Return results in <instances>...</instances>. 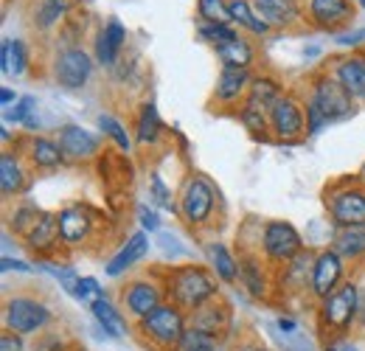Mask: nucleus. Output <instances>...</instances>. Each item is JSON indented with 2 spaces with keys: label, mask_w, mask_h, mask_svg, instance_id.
<instances>
[{
  "label": "nucleus",
  "mask_w": 365,
  "mask_h": 351,
  "mask_svg": "<svg viewBox=\"0 0 365 351\" xmlns=\"http://www.w3.org/2000/svg\"><path fill=\"white\" fill-rule=\"evenodd\" d=\"M169 298L180 309H200L217 295V278L202 267H180L169 275Z\"/></svg>",
  "instance_id": "1"
},
{
  "label": "nucleus",
  "mask_w": 365,
  "mask_h": 351,
  "mask_svg": "<svg viewBox=\"0 0 365 351\" xmlns=\"http://www.w3.org/2000/svg\"><path fill=\"white\" fill-rule=\"evenodd\" d=\"M138 332L146 343L158 346L160 351L180 349L182 337L188 332L185 326V315L175 304H160L152 315H146L143 320H138Z\"/></svg>",
  "instance_id": "2"
},
{
  "label": "nucleus",
  "mask_w": 365,
  "mask_h": 351,
  "mask_svg": "<svg viewBox=\"0 0 365 351\" xmlns=\"http://www.w3.org/2000/svg\"><path fill=\"white\" fill-rule=\"evenodd\" d=\"M360 307H363V298H360V290L357 284H343L340 290H334L331 295L323 298L320 304V320L329 332L334 335H343L351 329V323L357 320L360 315Z\"/></svg>",
  "instance_id": "3"
},
{
  "label": "nucleus",
  "mask_w": 365,
  "mask_h": 351,
  "mask_svg": "<svg viewBox=\"0 0 365 351\" xmlns=\"http://www.w3.org/2000/svg\"><path fill=\"white\" fill-rule=\"evenodd\" d=\"M326 208L340 228H365V188L340 183L326 191Z\"/></svg>",
  "instance_id": "4"
},
{
  "label": "nucleus",
  "mask_w": 365,
  "mask_h": 351,
  "mask_svg": "<svg viewBox=\"0 0 365 351\" xmlns=\"http://www.w3.org/2000/svg\"><path fill=\"white\" fill-rule=\"evenodd\" d=\"M309 98L318 104V110L326 116V121H340V118H349L354 113V96L334 79V73L318 76Z\"/></svg>",
  "instance_id": "5"
},
{
  "label": "nucleus",
  "mask_w": 365,
  "mask_h": 351,
  "mask_svg": "<svg viewBox=\"0 0 365 351\" xmlns=\"http://www.w3.org/2000/svg\"><path fill=\"white\" fill-rule=\"evenodd\" d=\"M51 320V309L29 295H17L9 298L6 304V329L14 335H34L40 329H46Z\"/></svg>",
  "instance_id": "6"
},
{
  "label": "nucleus",
  "mask_w": 365,
  "mask_h": 351,
  "mask_svg": "<svg viewBox=\"0 0 365 351\" xmlns=\"http://www.w3.org/2000/svg\"><path fill=\"white\" fill-rule=\"evenodd\" d=\"M262 248L267 253L270 262H292L301 250H304V242H301V233L289 225V222L273 220L264 225V233H262Z\"/></svg>",
  "instance_id": "7"
},
{
  "label": "nucleus",
  "mask_w": 365,
  "mask_h": 351,
  "mask_svg": "<svg viewBox=\"0 0 365 351\" xmlns=\"http://www.w3.org/2000/svg\"><path fill=\"white\" fill-rule=\"evenodd\" d=\"M214 214V185L205 177H191L180 194V217L188 225H205Z\"/></svg>",
  "instance_id": "8"
},
{
  "label": "nucleus",
  "mask_w": 365,
  "mask_h": 351,
  "mask_svg": "<svg viewBox=\"0 0 365 351\" xmlns=\"http://www.w3.org/2000/svg\"><path fill=\"white\" fill-rule=\"evenodd\" d=\"M270 130L278 141H287V143H295L301 138V132L307 130L304 113L292 96H278L270 104Z\"/></svg>",
  "instance_id": "9"
},
{
  "label": "nucleus",
  "mask_w": 365,
  "mask_h": 351,
  "mask_svg": "<svg viewBox=\"0 0 365 351\" xmlns=\"http://www.w3.org/2000/svg\"><path fill=\"white\" fill-rule=\"evenodd\" d=\"M93 73V59L82 51V48H68L56 56V65H53V76L62 88H85L91 82Z\"/></svg>",
  "instance_id": "10"
},
{
  "label": "nucleus",
  "mask_w": 365,
  "mask_h": 351,
  "mask_svg": "<svg viewBox=\"0 0 365 351\" xmlns=\"http://www.w3.org/2000/svg\"><path fill=\"white\" fill-rule=\"evenodd\" d=\"M340 278H343V256H340V253H334L331 248L320 250L318 256H315V267H312L309 292L323 301L326 295H331V292L337 290Z\"/></svg>",
  "instance_id": "11"
},
{
  "label": "nucleus",
  "mask_w": 365,
  "mask_h": 351,
  "mask_svg": "<svg viewBox=\"0 0 365 351\" xmlns=\"http://www.w3.org/2000/svg\"><path fill=\"white\" fill-rule=\"evenodd\" d=\"M121 298H124L127 312H130L135 320H143L146 315H152L155 309L163 304V290H160L155 281L138 278V281H133V284L121 292Z\"/></svg>",
  "instance_id": "12"
},
{
  "label": "nucleus",
  "mask_w": 365,
  "mask_h": 351,
  "mask_svg": "<svg viewBox=\"0 0 365 351\" xmlns=\"http://www.w3.org/2000/svg\"><path fill=\"white\" fill-rule=\"evenodd\" d=\"M56 143H59L62 155H65V158H71V161H91V158H96V155L101 152L98 138H96L93 132L76 127V124L62 127Z\"/></svg>",
  "instance_id": "13"
},
{
  "label": "nucleus",
  "mask_w": 365,
  "mask_h": 351,
  "mask_svg": "<svg viewBox=\"0 0 365 351\" xmlns=\"http://www.w3.org/2000/svg\"><path fill=\"white\" fill-rule=\"evenodd\" d=\"M309 17L323 31H337L354 17V9L349 0H309Z\"/></svg>",
  "instance_id": "14"
},
{
  "label": "nucleus",
  "mask_w": 365,
  "mask_h": 351,
  "mask_svg": "<svg viewBox=\"0 0 365 351\" xmlns=\"http://www.w3.org/2000/svg\"><path fill=\"white\" fill-rule=\"evenodd\" d=\"M59 220V236L65 245H82L93 230V217L88 208L82 205H68L56 214Z\"/></svg>",
  "instance_id": "15"
},
{
  "label": "nucleus",
  "mask_w": 365,
  "mask_h": 351,
  "mask_svg": "<svg viewBox=\"0 0 365 351\" xmlns=\"http://www.w3.org/2000/svg\"><path fill=\"white\" fill-rule=\"evenodd\" d=\"M253 9L270 29H287L301 20V9L295 0H253Z\"/></svg>",
  "instance_id": "16"
},
{
  "label": "nucleus",
  "mask_w": 365,
  "mask_h": 351,
  "mask_svg": "<svg viewBox=\"0 0 365 351\" xmlns=\"http://www.w3.org/2000/svg\"><path fill=\"white\" fill-rule=\"evenodd\" d=\"M146 253H149V239H146V233H143V230H138V233H133V236L127 239V245L113 256V262L104 267V273H107L110 278H115V275L127 273L133 264L140 262Z\"/></svg>",
  "instance_id": "17"
},
{
  "label": "nucleus",
  "mask_w": 365,
  "mask_h": 351,
  "mask_svg": "<svg viewBox=\"0 0 365 351\" xmlns=\"http://www.w3.org/2000/svg\"><path fill=\"white\" fill-rule=\"evenodd\" d=\"M334 79L349 90L354 98H365V56H360V54L343 56L334 65Z\"/></svg>",
  "instance_id": "18"
},
{
  "label": "nucleus",
  "mask_w": 365,
  "mask_h": 351,
  "mask_svg": "<svg viewBox=\"0 0 365 351\" xmlns=\"http://www.w3.org/2000/svg\"><path fill=\"white\" fill-rule=\"evenodd\" d=\"M124 43H127V29L113 17V20L101 29V34L96 37V59H98L101 65H115V59H118Z\"/></svg>",
  "instance_id": "19"
},
{
  "label": "nucleus",
  "mask_w": 365,
  "mask_h": 351,
  "mask_svg": "<svg viewBox=\"0 0 365 351\" xmlns=\"http://www.w3.org/2000/svg\"><path fill=\"white\" fill-rule=\"evenodd\" d=\"M250 82L253 79L247 76V71H242V68H222V73L217 79V88H214V98L222 101V104H233V101H239L250 90Z\"/></svg>",
  "instance_id": "20"
},
{
  "label": "nucleus",
  "mask_w": 365,
  "mask_h": 351,
  "mask_svg": "<svg viewBox=\"0 0 365 351\" xmlns=\"http://www.w3.org/2000/svg\"><path fill=\"white\" fill-rule=\"evenodd\" d=\"M62 236H59V220L53 217V214H43L37 225L26 233V242H29V248L34 250V253H48L56 242H59Z\"/></svg>",
  "instance_id": "21"
},
{
  "label": "nucleus",
  "mask_w": 365,
  "mask_h": 351,
  "mask_svg": "<svg viewBox=\"0 0 365 351\" xmlns=\"http://www.w3.org/2000/svg\"><path fill=\"white\" fill-rule=\"evenodd\" d=\"M26 185V169L20 163L17 155H3L0 158V188H3V197H14L20 194Z\"/></svg>",
  "instance_id": "22"
},
{
  "label": "nucleus",
  "mask_w": 365,
  "mask_h": 351,
  "mask_svg": "<svg viewBox=\"0 0 365 351\" xmlns=\"http://www.w3.org/2000/svg\"><path fill=\"white\" fill-rule=\"evenodd\" d=\"M217 59L222 62V68H242L247 71L253 65V45L242 37L230 40L225 45H217Z\"/></svg>",
  "instance_id": "23"
},
{
  "label": "nucleus",
  "mask_w": 365,
  "mask_h": 351,
  "mask_svg": "<svg viewBox=\"0 0 365 351\" xmlns=\"http://www.w3.org/2000/svg\"><path fill=\"white\" fill-rule=\"evenodd\" d=\"M331 250L340 253L343 259H363L365 256V228H340Z\"/></svg>",
  "instance_id": "24"
},
{
  "label": "nucleus",
  "mask_w": 365,
  "mask_h": 351,
  "mask_svg": "<svg viewBox=\"0 0 365 351\" xmlns=\"http://www.w3.org/2000/svg\"><path fill=\"white\" fill-rule=\"evenodd\" d=\"M91 312L93 317L98 320V326L110 335V337H124L127 335V323H124V317L118 315V309L113 307L107 298H96L91 304Z\"/></svg>",
  "instance_id": "25"
},
{
  "label": "nucleus",
  "mask_w": 365,
  "mask_h": 351,
  "mask_svg": "<svg viewBox=\"0 0 365 351\" xmlns=\"http://www.w3.org/2000/svg\"><path fill=\"white\" fill-rule=\"evenodd\" d=\"M208 262L214 267V273H217L222 281H228V284H233V281L239 278V273H242V264L230 256V250L222 242L208 245Z\"/></svg>",
  "instance_id": "26"
},
{
  "label": "nucleus",
  "mask_w": 365,
  "mask_h": 351,
  "mask_svg": "<svg viewBox=\"0 0 365 351\" xmlns=\"http://www.w3.org/2000/svg\"><path fill=\"white\" fill-rule=\"evenodd\" d=\"M29 155H31V163L37 169H56L62 163V158H65L59 143L51 141V138H34L31 146H29Z\"/></svg>",
  "instance_id": "27"
},
{
  "label": "nucleus",
  "mask_w": 365,
  "mask_h": 351,
  "mask_svg": "<svg viewBox=\"0 0 365 351\" xmlns=\"http://www.w3.org/2000/svg\"><path fill=\"white\" fill-rule=\"evenodd\" d=\"M228 11H230V20H233V23L245 26V29L253 31V34H267V31H270V26L256 14L253 3H247V0H230Z\"/></svg>",
  "instance_id": "28"
},
{
  "label": "nucleus",
  "mask_w": 365,
  "mask_h": 351,
  "mask_svg": "<svg viewBox=\"0 0 365 351\" xmlns=\"http://www.w3.org/2000/svg\"><path fill=\"white\" fill-rule=\"evenodd\" d=\"M239 118H242V124L253 132V135H262V138H264V130L270 127V110L264 104H259L256 98H247L242 104Z\"/></svg>",
  "instance_id": "29"
},
{
  "label": "nucleus",
  "mask_w": 365,
  "mask_h": 351,
  "mask_svg": "<svg viewBox=\"0 0 365 351\" xmlns=\"http://www.w3.org/2000/svg\"><path fill=\"white\" fill-rule=\"evenodd\" d=\"M26 62H29V54H26V45L20 40H6L3 43V54H0V68L6 76H20L26 71Z\"/></svg>",
  "instance_id": "30"
},
{
  "label": "nucleus",
  "mask_w": 365,
  "mask_h": 351,
  "mask_svg": "<svg viewBox=\"0 0 365 351\" xmlns=\"http://www.w3.org/2000/svg\"><path fill=\"white\" fill-rule=\"evenodd\" d=\"M160 118H158V107L155 101H146L140 107V116H138V143H155L160 138Z\"/></svg>",
  "instance_id": "31"
},
{
  "label": "nucleus",
  "mask_w": 365,
  "mask_h": 351,
  "mask_svg": "<svg viewBox=\"0 0 365 351\" xmlns=\"http://www.w3.org/2000/svg\"><path fill=\"white\" fill-rule=\"evenodd\" d=\"M312 267H315V256L301 250L292 262H287L284 284H287V287H304V284H307V278H312Z\"/></svg>",
  "instance_id": "32"
},
{
  "label": "nucleus",
  "mask_w": 365,
  "mask_h": 351,
  "mask_svg": "<svg viewBox=\"0 0 365 351\" xmlns=\"http://www.w3.org/2000/svg\"><path fill=\"white\" fill-rule=\"evenodd\" d=\"M222 326H225V312H222L220 307L202 304L200 309H194L191 329H200V332H208V335H220Z\"/></svg>",
  "instance_id": "33"
},
{
  "label": "nucleus",
  "mask_w": 365,
  "mask_h": 351,
  "mask_svg": "<svg viewBox=\"0 0 365 351\" xmlns=\"http://www.w3.org/2000/svg\"><path fill=\"white\" fill-rule=\"evenodd\" d=\"M34 110H37V98L34 96H23L20 104L6 113V124H23L26 130H37L40 121L34 118Z\"/></svg>",
  "instance_id": "34"
},
{
  "label": "nucleus",
  "mask_w": 365,
  "mask_h": 351,
  "mask_svg": "<svg viewBox=\"0 0 365 351\" xmlns=\"http://www.w3.org/2000/svg\"><path fill=\"white\" fill-rule=\"evenodd\" d=\"M242 273H239V278L245 281V287L250 290V295H256V298H262L264 295V273H262V267L256 259H242Z\"/></svg>",
  "instance_id": "35"
},
{
  "label": "nucleus",
  "mask_w": 365,
  "mask_h": 351,
  "mask_svg": "<svg viewBox=\"0 0 365 351\" xmlns=\"http://www.w3.org/2000/svg\"><path fill=\"white\" fill-rule=\"evenodd\" d=\"M247 93H250L247 98H256L259 104H264V107L270 110V104L281 96V88L275 85L270 76H256V79L250 82V90H247Z\"/></svg>",
  "instance_id": "36"
},
{
  "label": "nucleus",
  "mask_w": 365,
  "mask_h": 351,
  "mask_svg": "<svg viewBox=\"0 0 365 351\" xmlns=\"http://www.w3.org/2000/svg\"><path fill=\"white\" fill-rule=\"evenodd\" d=\"M98 127H101V132H107V135L118 143L121 152H130V149H133V141H130V135H127V127H124L118 118L101 113V116H98Z\"/></svg>",
  "instance_id": "37"
},
{
  "label": "nucleus",
  "mask_w": 365,
  "mask_h": 351,
  "mask_svg": "<svg viewBox=\"0 0 365 351\" xmlns=\"http://www.w3.org/2000/svg\"><path fill=\"white\" fill-rule=\"evenodd\" d=\"M180 351H217V335L200 332V329H188L180 343Z\"/></svg>",
  "instance_id": "38"
},
{
  "label": "nucleus",
  "mask_w": 365,
  "mask_h": 351,
  "mask_svg": "<svg viewBox=\"0 0 365 351\" xmlns=\"http://www.w3.org/2000/svg\"><path fill=\"white\" fill-rule=\"evenodd\" d=\"M197 11H200V17L205 23H225V20H230L225 0H197Z\"/></svg>",
  "instance_id": "39"
},
{
  "label": "nucleus",
  "mask_w": 365,
  "mask_h": 351,
  "mask_svg": "<svg viewBox=\"0 0 365 351\" xmlns=\"http://www.w3.org/2000/svg\"><path fill=\"white\" fill-rule=\"evenodd\" d=\"M200 37L214 45H225V43H230V40H236L239 34L230 29L228 23H202V26H200Z\"/></svg>",
  "instance_id": "40"
},
{
  "label": "nucleus",
  "mask_w": 365,
  "mask_h": 351,
  "mask_svg": "<svg viewBox=\"0 0 365 351\" xmlns=\"http://www.w3.org/2000/svg\"><path fill=\"white\" fill-rule=\"evenodd\" d=\"M68 6H71L68 0H46V3H43V9L37 11V26H40V29L53 26V23L68 11Z\"/></svg>",
  "instance_id": "41"
},
{
  "label": "nucleus",
  "mask_w": 365,
  "mask_h": 351,
  "mask_svg": "<svg viewBox=\"0 0 365 351\" xmlns=\"http://www.w3.org/2000/svg\"><path fill=\"white\" fill-rule=\"evenodd\" d=\"M71 295L79 298V301H88L93 295V301H96V298H104V290H101V284H98L96 278H79Z\"/></svg>",
  "instance_id": "42"
},
{
  "label": "nucleus",
  "mask_w": 365,
  "mask_h": 351,
  "mask_svg": "<svg viewBox=\"0 0 365 351\" xmlns=\"http://www.w3.org/2000/svg\"><path fill=\"white\" fill-rule=\"evenodd\" d=\"M326 124H329V121H326V116L318 110V104L309 98V101H307V130L315 135V132H320Z\"/></svg>",
  "instance_id": "43"
},
{
  "label": "nucleus",
  "mask_w": 365,
  "mask_h": 351,
  "mask_svg": "<svg viewBox=\"0 0 365 351\" xmlns=\"http://www.w3.org/2000/svg\"><path fill=\"white\" fill-rule=\"evenodd\" d=\"M149 183H152V197L163 205V208H169V211H175V205H172V200H169V188L163 185V180L160 175H152L149 177Z\"/></svg>",
  "instance_id": "44"
},
{
  "label": "nucleus",
  "mask_w": 365,
  "mask_h": 351,
  "mask_svg": "<svg viewBox=\"0 0 365 351\" xmlns=\"http://www.w3.org/2000/svg\"><path fill=\"white\" fill-rule=\"evenodd\" d=\"M138 217H140V225H143V230H158V225H160V217H158L152 208H146V205H138Z\"/></svg>",
  "instance_id": "45"
},
{
  "label": "nucleus",
  "mask_w": 365,
  "mask_h": 351,
  "mask_svg": "<svg viewBox=\"0 0 365 351\" xmlns=\"http://www.w3.org/2000/svg\"><path fill=\"white\" fill-rule=\"evenodd\" d=\"M0 349L3 351H23V340H20V335L6 332V335H3V340H0Z\"/></svg>",
  "instance_id": "46"
},
{
  "label": "nucleus",
  "mask_w": 365,
  "mask_h": 351,
  "mask_svg": "<svg viewBox=\"0 0 365 351\" xmlns=\"http://www.w3.org/2000/svg\"><path fill=\"white\" fill-rule=\"evenodd\" d=\"M160 245H163V250H166V253L182 256V248L178 245V242H175V236H172V233H163V236H160Z\"/></svg>",
  "instance_id": "47"
},
{
  "label": "nucleus",
  "mask_w": 365,
  "mask_h": 351,
  "mask_svg": "<svg viewBox=\"0 0 365 351\" xmlns=\"http://www.w3.org/2000/svg\"><path fill=\"white\" fill-rule=\"evenodd\" d=\"M278 329H281V332H287V335H292L298 326H295V320H292V317H278Z\"/></svg>",
  "instance_id": "48"
},
{
  "label": "nucleus",
  "mask_w": 365,
  "mask_h": 351,
  "mask_svg": "<svg viewBox=\"0 0 365 351\" xmlns=\"http://www.w3.org/2000/svg\"><path fill=\"white\" fill-rule=\"evenodd\" d=\"M0 267H3V270H11V267H14V270H29V264H23V262H14V259H9V256H6V259H3V264H0Z\"/></svg>",
  "instance_id": "49"
},
{
  "label": "nucleus",
  "mask_w": 365,
  "mask_h": 351,
  "mask_svg": "<svg viewBox=\"0 0 365 351\" xmlns=\"http://www.w3.org/2000/svg\"><path fill=\"white\" fill-rule=\"evenodd\" d=\"M0 101H3V107H9L11 101H14V93L9 88H3V93H0Z\"/></svg>",
  "instance_id": "50"
},
{
  "label": "nucleus",
  "mask_w": 365,
  "mask_h": 351,
  "mask_svg": "<svg viewBox=\"0 0 365 351\" xmlns=\"http://www.w3.org/2000/svg\"><path fill=\"white\" fill-rule=\"evenodd\" d=\"M365 37V31H360V34H354V37H340V43L343 45H354V43H360Z\"/></svg>",
  "instance_id": "51"
},
{
  "label": "nucleus",
  "mask_w": 365,
  "mask_h": 351,
  "mask_svg": "<svg viewBox=\"0 0 365 351\" xmlns=\"http://www.w3.org/2000/svg\"><path fill=\"white\" fill-rule=\"evenodd\" d=\"M326 351H340V349H334V346H326Z\"/></svg>",
  "instance_id": "52"
},
{
  "label": "nucleus",
  "mask_w": 365,
  "mask_h": 351,
  "mask_svg": "<svg viewBox=\"0 0 365 351\" xmlns=\"http://www.w3.org/2000/svg\"><path fill=\"white\" fill-rule=\"evenodd\" d=\"M360 177H363V183H365V166H363V172H360Z\"/></svg>",
  "instance_id": "53"
},
{
  "label": "nucleus",
  "mask_w": 365,
  "mask_h": 351,
  "mask_svg": "<svg viewBox=\"0 0 365 351\" xmlns=\"http://www.w3.org/2000/svg\"><path fill=\"white\" fill-rule=\"evenodd\" d=\"M360 3H363V6H365V0H360Z\"/></svg>",
  "instance_id": "54"
}]
</instances>
